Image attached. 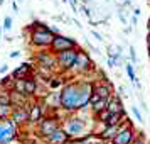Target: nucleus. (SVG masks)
<instances>
[{
  "mask_svg": "<svg viewBox=\"0 0 150 144\" xmlns=\"http://www.w3.org/2000/svg\"><path fill=\"white\" fill-rule=\"evenodd\" d=\"M86 120L83 115H76V114H68V117L64 119V122L61 124V127L66 130V134L69 139H76L81 137L83 132L86 130Z\"/></svg>",
  "mask_w": 150,
  "mask_h": 144,
  "instance_id": "nucleus-3",
  "label": "nucleus"
},
{
  "mask_svg": "<svg viewBox=\"0 0 150 144\" xmlns=\"http://www.w3.org/2000/svg\"><path fill=\"white\" fill-rule=\"evenodd\" d=\"M19 134V127L10 119H0V144L15 139Z\"/></svg>",
  "mask_w": 150,
  "mask_h": 144,
  "instance_id": "nucleus-9",
  "label": "nucleus"
},
{
  "mask_svg": "<svg viewBox=\"0 0 150 144\" xmlns=\"http://www.w3.org/2000/svg\"><path fill=\"white\" fill-rule=\"evenodd\" d=\"M19 56H21L19 51H12V53H10V58H19Z\"/></svg>",
  "mask_w": 150,
  "mask_h": 144,
  "instance_id": "nucleus-29",
  "label": "nucleus"
},
{
  "mask_svg": "<svg viewBox=\"0 0 150 144\" xmlns=\"http://www.w3.org/2000/svg\"><path fill=\"white\" fill-rule=\"evenodd\" d=\"M123 32H125V34H130V32H132V27H125L123 29Z\"/></svg>",
  "mask_w": 150,
  "mask_h": 144,
  "instance_id": "nucleus-34",
  "label": "nucleus"
},
{
  "mask_svg": "<svg viewBox=\"0 0 150 144\" xmlns=\"http://www.w3.org/2000/svg\"><path fill=\"white\" fill-rule=\"evenodd\" d=\"M54 32L51 31V27H47L46 24H39L34 22L30 26V44L37 49H49L51 42L54 39Z\"/></svg>",
  "mask_w": 150,
  "mask_h": 144,
  "instance_id": "nucleus-2",
  "label": "nucleus"
},
{
  "mask_svg": "<svg viewBox=\"0 0 150 144\" xmlns=\"http://www.w3.org/2000/svg\"><path fill=\"white\" fill-rule=\"evenodd\" d=\"M140 14H142V10H140L138 7H135V9H133V15H137V17H138Z\"/></svg>",
  "mask_w": 150,
  "mask_h": 144,
  "instance_id": "nucleus-30",
  "label": "nucleus"
},
{
  "mask_svg": "<svg viewBox=\"0 0 150 144\" xmlns=\"http://www.w3.org/2000/svg\"><path fill=\"white\" fill-rule=\"evenodd\" d=\"M79 10H81V12L86 15L88 19H91V10H89V7L86 5V4H81V5H79Z\"/></svg>",
  "mask_w": 150,
  "mask_h": 144,
  "instance_id": "nucleus-21",
  "label": "nucleus"
},
{
  "mask_svg": "<svg viewBox=\"0 0 150 144\" xmlns=\"http://www.w3.org/2000/svg\"><path fill=\"white\" fill-rule=\"evenodd\" d=\"M125 69H127V75H128L130 80H132V82H135L137 76H135V69H133V64H132V63H128V64L125 66Z\"/></svg>",
  "mask_w": 150,
  "mask_h": 144,
  "instance_id": "nucleus-20",
  "label": "nucleus"
},
{
  "mask_svg": "<svg viewBox=\"0 0 150 144\" xmlns=\"http://www.w3.org/2000/svg\"><path fill=\"white\" fill-rule=\"evenodd\" d=\"M78 51L79 48H73V49H66V51H61V53H56V61H57V71L61 75L68 76L73 64H74V59L78 56Z\"/></svg>",
  "mask_w": 150,
  "mask_h": 144,
  "instance_id": "nucleus-5",
  "label": "nucleus"
},
{
  "mask_svg": "<svg viewBox=\"0 0 150 144\" xmlns=\"http://www.w3.org/2000/svg\"><path fill=\"white\" fill-rule=\"evenodd\" d=\"M46 115V107L41 100H35V102L29 103V124H37L42 117Z\"/></svg>",
  "mask_w": 150,
  "mask_h": 144,
  "instance_id": "nucleus-11",
  "label": "nucleus"
},
{
  "mask_svg": "<svg viewBox=\"0 0 150 144\" xmlns=\"http://www.w3.org/2000/svg\"><path fill=\"white\" fill-rule=\"evenodd\" d=\"M93 93H95L98 98H110V97L113 95L111 83H108V82L95 83V82H93Z\"/></svg>",
  "mask_w": 150,
  "mask_h": 144,
  "instance_id": "nucleus-13",
  "label": "nucleus"
},
{
  "mask_svg": "<svg viewBox=\"0 0 150 144\" xmlns=\"http://www.w3.org/2000/svg\"><path fill=\"white\" fill-rule=\"evenodd\" d=\"M47 83H49V88L51 90H57V88H61L62 85L66 83V80H64V75L59 73L57 76H54V75L51 76V78L47 80Z\"/></svg>",
  "mask_w": 150,
  "mask_h": 144,
  "instance_id": "nucleus-18",
  "label": "nucleus"
},
{
  "mask_svg": "<svg viewBox=\"0 0 150 144\" xmlns=\"http://www.w3.org/2000/svg\"><path fill=\"white\" fill-rule=\"evenodd\" d=\"M123 7H132V2H130V0H125V2H123Z\"/></svg>",
  "mask_w": 150,
  "mask_h": 144,
  "instance_id": "nucleus-32",
  "label": "nucleus"
},
{
  "mask_svg": "<svg viewBox=\"0 0 150 144\" xmlns=\"http://www.w3.org/2000/svg\"><path fill=\"white\" fill-rule=\"evenodd\" d=\"M93 93V80L71 78L61 88V109L66 114H76L89 107V98Z\"/></svg>",
  "mask_w": 150,
  "mask_h": 144,
  "instance_id": "nucleus-1",
  "label": "nucleus"
},
{
  "mask_svg": "<svg viewBox=\"0 0 150 144\" xmlns=\"http://www.w3.org/2000/svg\"><path fill=\"white\" fill-rule=\"evenodd\" d=\"M91 34H93V37H95L96 41H103L101 34H98V32H96V31H91Z\"/></svg>",
  "mask_w": 150,
  "mask_h": 144,
  "instance_id": "nucleus-27",
  "label": "nucleus"
},
{
  "mask_svg": "<svg viewBox=\"0 0 150 144\" xmlns=\"http://www.w3.org/2000/svg\"><path fill=\"white\" fill-rule=\"evenodd\" d=\"M106 109L110 110V114H113V112H123V102L122 98L118 95H111L108 98V105H106Z\"/></svg>",
  "mask_w": 150,
  "mask_h": 144,
  "instance_id": "nucleus-16",
  "label": "nucleus"
},
{
  "mask_svg": "<svg viewBox=\"0 0 150 144\" xmlns=\"http://www.w3.org/2000/svg\"><path fill=\"white\" fill-rule=\"evenodd\" d=\"M32 75H34V66L29 64V63H22L19 68H15L12 71V78L14 80H25V78H29Z\"/></svg>",
  "mask_w": 150,
  "mask_h": 144,
  "instance_id": "nucleus-15",
  "label": "nucleus"
},
{
  "mask_svg": "<svg viewBox=\"0 0 150 144\" xmlns=\"http://www.w3.org/2000/svg\"><path fill=\"white\" fill-rule=\"evenodd\" d=\"M133 139H135V130H133V125L130 122V119L127 117V119L120 124L116 134L113 136V139H111V144H130Z\"/></svg>",
  "mask_w": 150,
  "mask_h": 144,
  "instance_id": "nucleus-8",
  "label": "nucleus"
},
{
  "mask_svg": "<svg viewBox=\"0 0 150 144\" xmlns=\"http://www.w3.org/2000/svg\"><path fill=\"white\" fill-rule=\"evenodd\" d=\"M12 29V17H5L4 21V31H10Z\"/></svg>",
  "mask_w": 150,
  "mask_h": 144,
  "instance_id": "nucleus-23",
  "label": "nucleus"
},
{
  "mask_svg": "<svg viewBox=\"0 0 150 144\" xmlns=\"http://www.w3.org/2000/svg\"><path fill=\"white\" fill-rule=\"evenodd\" d=\"M73 48H79L78 42L73 39V37H66V36H61V34H56L49 49L52 53H61V51H66V49H73Z\"/></svg>",
  "mask_w": 150,
  "mask_h": 144,
  "instance_id": "nucleus-10",
  "label": "nucleus"
},
{
  "mask_svg": "<svg viewBox=\"0 0 150 144\" xmlns=\"http://www.w3.org/2000/svg\"><path fill=\"white\" fill-rule=\"evenodd\" d=\"M12 9H14V12H19V5L15 2H12Z\"/></svg>",
  "mask_w": 150,
  "mask_h": 144,
  "instance_id": "nucleus-31",
  "label": "nucleus"
},
{
  "mask_svg": "<svg viewBox=\"0 0 150 144\" xmlns=\"http://www.w3.org/2000/svg\"><path fill=\"white\" fill-rule=\"evenodd\" d=\"M130 59H132V63H137V61H138V59H137L135 48H133V46H130Z\"/></svg>",
  "mask_w": 150,
  "mask_h": 144,
  "instance_id": "nucleus-24",
  "label": "nucleus"
},
{
  "mask_svg": "<svg viewBox=\"0 0 150 144\" xmlns=\"http://www.w3.org/2000/svg\"><path fill=\"white\" fill-rule=\"evenodd\" d=\"M12 122L19 127L24 124H29V103L25 107H12V114L8 117Z\"/></svg>",
  "mask_w": 150,
  "mask_h": 144,
  "instance_id": "nucleus-12",
  "label": "nucleus"
},
{
  "mask_svg": "<svg viewBox=\"0 0 150 144\" xmlns=\"http://www.w3.org/2000/svg\"><path fill=\"white\" fill-rule=\"evenodd\" d=\"M106 63H108V68H115V64H116V61L113 59V58H108V61Z\"/></svg>",
  "mask_w": 150,
  "mask_h": 144,
  "instance_id": "nucleus-28",
  "label": "nucleus"
},
{
  "mask_svg": "<svg viewBox=\"0 0 150 144\" xmlns=\"http://www.w3.org/2000/svg\"><path fill=\"white\" fill-rule=\"evenodd\" d=\"M0 39H2V27H0Z\"/></svg>",
  "mask_w": 150,
  "mask_h": 144,
  "instance_id": "nucleus-37",
  "label": "nucleus"
},
{
  "mask_svg": "<svg viewBox=\"0 0 150 144\" xmlns=\"http://www.w3.org/2000/svg\"><path fill=\"white\" fill-rule=\"evenodd\" d=\"M89 73H95V66H93V61H91V58L86 51H78V56H76L74 59V64H73V68L69 71V75L71 78H74V76H86Z\"/></svg>",
  "mask_w": 150,
  "mask_h": 144,
  "instance_id": "nucleus-4",
  "label": "nucleus"
},
{
  "mask_svg": "<svg viewBox=\"0 0 150 144\" xmlns=\"http://www.w3.org/2000/svg\"><path fill=\"white\" fill-rule=\"evenodd\" d=\"M37 92V80L34 76H29L24 80V93L27 97H34V93Z\"/></svg>",
  "mask_w": 150,
  "mask_h": 144,
  "instance_id": "nucleus-17",
  "label": "nucleus"
},
{
  "mask_svg": "<svg viewBox=\"0 0 150 144\" xmlns=\"http://www.w3.org/2000/svg\"><path fill=\"white\" fill-rule=\"evenodd\" d=\"M132 112H133V115L137 117V122H143V117H142V114H140L138 107H132Z\"/></svg>",
  "mask_w": 150,
  "mask_h": 144,
  "instance_id": "nucleus-22",
  "label": "nucleus"
},
{
  "mask_svg": "<svg viewBox=\"0 0 150 144\" xmlns=\"http://www.w3.org/2000/svg\"><path fill=\"white\" fill-rule=\"evenodd\" d=\"M7 71H8V64H2L0 66V75H5Z\"/></svg>",
  "mask_w": 150,
  "mask_h": 144,
  "instance_id": "nucleus-26",
  "label": "nucleus"
},
{
  "mask_svg": "<svg viewBox=\"0 0 150 144\" xmlns=\"http://www.w3.org/2000/svg\"><path fill=\"white\" fill-rule=\"evenodd\" d=\"M132 26H137V15H133V17H132Z\"/></svg>",
  "mask_w": 150,
  "mask_h": 144,
  "instance_id": "nucleus-35",
  "label": "nucleus"
},
{
  "mask_svg": "<svg viewBox=\"0 0 150 144\" xmlns=\"http://www.w3.org/2000/svg\"><path fill=\"white\" fill-rule=\"evenodd\" d=\"M149 29H150V19H149Z\"/></svg>",
  "mask_w": 150,
  "mask_h": 144,
  "instance_id": "nucleus-39",
  "label": "nucleus"
},
{
  "mask_svg": "<svg viewBox=\"0 0 150 144\" xmlns=\"http://www.w3.org/2000/svg\"><path fill=\"white\" fill-rule=\"evenodd\" d=\"M12 114V105H0V119H8Z\"/></svg>",
  "mask_w": 150,
  "mask_h": 144,
  "instance_id": "nucleus-19",
  "label": "nucleus"
},
{
  "mask_svg": "<svg viewBox=\"0 0 150 144\" xmlns=\"http://www.w3.org/2000/svg\"><path fill=\"white\" fill-rule=\"evenodd\" d=\"M147 41H150V32H149V37H147Z\"/></svg>",
  "mask_w": 150,
  "mask_h": 144,
  "instance_id": "nucleus-38",
  "label": "nucleus"
},
{
  "mask_svg": "<svg viewBox=\"0 0 150 144\" xmlns=\"http://www.w3.org/2000/svg\"><path fill=\"white\" fill-rule=\"evenodd\" d=\"M130 144H145V141H143V136H137Z\"/></svg>",
  "mask_w": 150,
  "mask_h": 144,
  "instance_id": "nucleus-25",
  "label": "nucleus"
},
{
  "mask_svg": "<svg viewBox=\"0 0 150 144\" xmlns=\"http://www.w3.org/2000/svg\"><path fill=\"white\" fill-rule=\"evenodd\" d=\"M4 144H19L15 139H10V141H7V143H4Z\"/></svg>",
  "mask_w": 150,
  "mask_h": 144,
  "instance_id": "nucleus-33",
  "label": "nucleus"
},
{
  "mask_svg": "<svg viewBox=\"0 0 150 144\" xmlns=\"http://www.w3.org/2000/svg\"><path fill=\"white\" fill-rule=\"evenodd\" d=\"M61 124H62V120L57 117V114L44 115L39 122L35 124V125H37V134H39L41 137H47L49 134H52L56 129H59Z\"/></svg>",
  "mask_w": 150,
  "mask_h": 144,
  "instance_id": "nucleus-6",
  "label": "nucleus"
},
{
  "mask_svg": "<svg viewBox=\"0 0 150 144\" xmlns=\"http://www.w3.org/2000/svg\"><path fill=\"white\" fill-rule=\"evenodd\" d=\"M46 139V143L47 144H68L69 143V136L66 134V130L59 127V129H56L52 134H49L47 137H44Z\"/></svg>",
  "mask_w": 150,
  "mask_h": 144,
  "instance_id": "nucleus-14",
  "label": "nucleus"
},
{
  "mask_svg": "<svg viewBox=\"0 0 150 144\" xmlns=\"http://www.w3.org/2000/svg\"><path fill=\"white\" fill-rule=\"evenodd\" d=\"M147 51H149V58H150V41H147Z\"/></svg>",
  "mask_w": 150,
  "mask_h": 144,
  "instance_id": "nucleus-36",
  "label": "nucleus"
},
{
  "mask_svg": "<svg viewBox=\"0 0 150 144\" xmlns=\"http://www.w3.org/2000/svg\"><path fill=\"white\" fill-rule=\"evenodd\" d=\"M34 63L37 68H44L49 71H57V61H56V53L51 49H41L34 54Z\"/></svg>",
  "mask_w": 150,
  "mask_h": 144,
  "instance_id": "nucleus-7",
  "label": "nucleus"
}]
</instances>
